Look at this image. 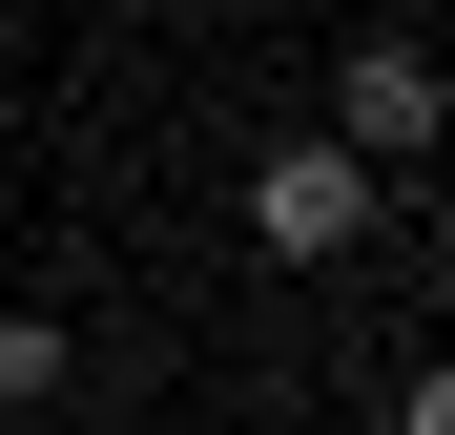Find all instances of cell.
<instances>
[{
    "label": "cell",
    "instance_id": "cell-5",
    "mask_svg": "<svg viewBox=\"0 0 455 435\" xmlns=\"http://www.w3.org/2000/svg\"><path fill=\"white\" fill-rule=\"evenodd\" d=\"M435 311H455V229H435Z\"/></svg>",
    "mask_w": 455,
    "mask_h": 435
},
{
    "label": "cell",
    "instance_id": "cell-2",
    "mask_svg": "<svg viewBox=\"0 0 455 435\" xmlns=\"http://www.w3.org/2000/svg\"><path fill=\"white\" fill-rule=\"evenodd\" d=\"M331 145H352V166H435V145H455L435 42H352V62H331Z\"/></svg>",
    "mask_w": 455,
    "mask_h": 435
},
{
    "label": "cell",
    "instance_id": "cell-3",
    "mask_svg": "<svg viewBox=\"0 0 455 435\" xmlns=\"http://www.w3.org/2000/svg\"><path fill=\"white\" fill-rule=\"evenodd\" d=\"M62 374H84V352H62V311H0V415H42Z\"/></svg>",
    "mask_w": 455,
    "mask_h": 435
},
{
    "label": "cell",
    "instance_id": "cell-1",
    "mask_svg": "<svg viewBox=\"0 0 455 435\" xmlns=\"http://www.w3.org/2000/svg\"><path fill=\"white\" fill-rule=\"evenodd\" d=\"M352 229H372V166H352L331 125H311V145H269V166H249V249H269V270H331Z\"/></svg>",
    "mask_w": 455,
    "mask_h": 435
},
{
    "label": "cell",
    "instance_id": "cell-4",
    "mask_svg": "<svg viewBox=\"0 0 455 435\" xmlns=\"http://www.w3.org/2000/svg\"><path fill=\"white\" fill-rule=\"evenodd\" d=\"M394 435H455V352H414V394H394Z\"/></svg>",
    "mask_w": 455,
    "mask_h": 435
}]
</instances>
